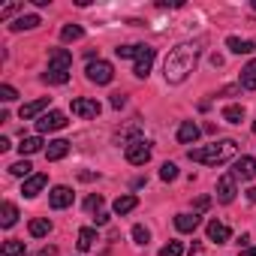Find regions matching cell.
I'll list each match as a JSON object with an SVG mask.
<instances>
[{
	"label": "cell",
	"instance_id": "ac0fdd59",
	"mask_svg": "<svg viewBox=\"0 0 256 256\" xmlns=\"http://www.w3.org/2000/svg\"><path fill=\"white\" fill-rule=\"evenodd\" d=\"M208 241H217V244L229 241V226L220 223V220H211V223H208Z\"/></svg>",
	"mask_w": 256,
	"mask_h": 256
},
{
	"label": "cell",
	"instance_id": "e0dca14e",
	"mask_svg": "<svg viewBox=\"0 0 256 256\" xmlns=\"http://www.w3.org/2000/svg\"><path fill=\"white\" fill-rule=\"evenodd\" d=\"M199 223H202L199 214H178V217H175V229H178V232H196Z\"/></svg>",
	"mask_w": 256,
	"mask_h": 256
},
{
	"label": "cell",
	"instance_id": "60d3db41",
	"mask_svg": "<svg viewBox=\"0 0 256 256\" xmlns=\"http://www.w3.org/2000/svg\"><path fill=\"white\" fill-rule=\"evenodd\" d=\"M94 220H96V226H106V223H108V214H106V211H96Z\"/></svg>",
	"mask_w": 256,
	"mask_h": 256
},
{
	"label": "cell",
	"instance_id": "681fc988",
	"mask_svg": "<svg viewBox=\"0 0 256 256\" xmlns=\"http://www.w3.org/2000/svg\"><path fill=\"white\" fill-rule=\"evenodd\" d=\"M253 133H256V124H253Z\"/></svg>",
	"mask_w": 256,
	"mask_h": 256
},
{
	"label": "cell",
	"instance_id": "7c38bea8",
	"mask_svg": "<svg viewBox=\"0 0 256 256\" xmlns=\"http://www.w3.org/2000/svg\"><path fill=\"white\" fill-rule=\"evenodd\" d=\"M154 58H157V52H154L151 46H145V48H142V54L136 58V70H133V72H136L139 78H148V72H151V64H154Z\"/></svg>",
	"mask_w": 256,
	"mask_h": 256
},
{
	"label": "cell",
	"instance_id": "ba28073f",
	"mask_svg": "<svg viewBox=\"0 0 256 256\" xmlns=\"http://www.w3.org/2000/svg\"><path fill=\"white\" fill-rule=\"evenodd\" d=\"M48 205H52L54 211L70 208V205H72V190H70V187H64V184L52 187V193H48Z\"/></svg>",
	"mask_w": 256,
	"mask_h": 256
},
{
	"label": "cell",
	"instance_id": "4dcf8cb0",
	"mask_svg": "<svg viewBox=\"0 0 256 256\" xmlns=\"http://www.w3.org/2000/svg\"><path fill=\"white\" fill-rule=\"evenodd\" d=\"M4 256H24V241H4Z\"/></svg>",
	"mask_w": 256,
	"mask_h": 256
},
{
	"label": "cell",
	"instance_id": "44dd1931",
	"mask_svg": "<svg viewBox=\"0 0 256 256\" xmlns=\"http://www.w3.org/2000/svg\"><path fill=\"white\" fill-rule=\"evenodd\" d=\"M226 46H229V52H235V54H250V52L256 48L250 40H241V36H229Z\"/></svg>",
	"mask_w": 256,
	"mask_h": 256
},
{
	"label": "cell",
	"instance_id": "30bf717a",
	"mask_svg": "<svg viewBox=\"0 0 256 256\" xmlns=\"http://www.w3.org/2000/svg\"><path fill=\"white\" fill-rule=\"evenodd\" d=\"M232 175H235V178H241V181L256 178V157H238V160H235Z\"/></svg>",
	"mask_w": 256,
	"mask_h": 256
},
{
	"label": "cell",
	"instance_id": "8992f818",
	"mask_svg": "<svg viewBox=\"0 0 256 256\" xmlns=\"http://www.w3.org/2000/svg\"><path fill=\"white\" fill-rule=\"evenodd\" d=\"M48 102H52V96H40V100H34V102H24V106L18 108V118H22V120L42 118V112L48 108Z\"/></svg>",
	"mask_w": 256,
	"mask_h": 256
},
{
	"label": "cell",
	"instance_id": "f35d334b",
	"mask_svg": "<svg viewBox=\"0 0 256 256\" xmlns=\"http://www.w3.org/2000/svg\"><path fill=\"white\" fill-rule=\"evenodd\" d=\"M193 208H196V214H202V211H208V208H211V196H199Z\"/></svg>",
	"mask_w": 256,
	"mask_h": 256
},
{
	"label": "cell",
	"instance_id": "6da1fadb",
	"mask_svg": "<svg viewBox=\"0 0 256 256\" xmlns=\"http://www.w3.org/2000/svg\"><path fill=\"white\" fill-rule=\"evenodd\" d=\"M199 54H202V42H181L175 46L169 54H166V64H163V76L169 84H181L187 82V76L196 70L199 64Z\"/></svg>",
	"mask_w": 256,
	"mask_h": 256
},
{
	"label": "cell",
	"instance_id": "836d02e7",
	"mask_svg": "<svg viewBox=\"0 0 256 256\" xmlns=\"http://www.w3.org/2000/svg\"><path fill=\"white\" fill-rule=\"evenodd\" d=\"M184 253V244L181 241H169L166 247H160V256H181Z\"/></svg>",
	"mask_w": 256,
	"mask_h": 256
},
{
	"label": "cell",
	"instance_id": "d6986e66",
	"mask_svg": "<svg viewBox=\"0 0 256 256\" xmlns=\"http://www.w3.org/2000/svg\"><path fill=\"white\" fill-rule=\"evenodd\" d=\"M40 24H42V22H40V16H18V18L10 24V30H16V34H18V30H34V28H40Z\"/></svg>",
	"mask_w": 256,
	"mask_h": 256
},
{
	"label": "cell",
	"instance_id": "ee69618b",
	"mask_svg": "<svg viewBox=\"0 0 256 256\" xmlns=\"http://www.w3.org/2000/svg\"><path fill=\"white\" fill-rule=\"evenodd\" d=\"M78 178H82V181H94L96 175H94V172H78Z\"/></svg>",
	"mask_w": 256,
	"mask_h": 256
},
{
	"label": "cell",
	"instance_id": "7402d4cb",
	"mask_svg": "<svg viewBox=\"0 0 256 256\" xmlns=\"http://www.w3.org/2000/svg\"><path fill=\"white\" fill-rule=\"evenodd\" d=\"M16 220H18V208L12 202H4V211H0V226L10 229V226H16Z\"/></svg>",
	"mask_w": 256,
	"mask_h": 256
},
{
	"label": "cell",
	"instance_id": "5bb4252c",
	"mask_svg": "<svg viewBox=\"0 0 256 256\" xmlns=\"http://www.w3.org/2000/svg\"><path fill=\"white\" fill-rule=\"evenodd\" d=\"M66 154H70V142H66V139H54V142H48V148H46V160H48V163L64 160Z\"/></svg>",
	"mask_w": 256,
	"mask_h": 256
},
{
	"label": "cell",
	"instance_id": "ab89813d",
	"mask_svg": "<svg viewBox=\"0 0 256 256\" xmlns=\"http://www.w3.org/2000/svg\"><path fill=\"white\" fill-rule=\"evenodd\" d=\"M108 102H112V108H124V106H126V96H124V94H112Z\"/></svg>",
	"mask_w": 256,
	"mask_h": 256
},
{
	"label": "cell",
	"instance_id": "4fadbf2b",
	"mask_svg": "<svg viewBox=\"0 0 256 256\" xmlns=\"http://www.w3.org/2000/svg\"><path fill=\"white\" fill-rule=\"evenodd\" d=\"M48 184V175H42V172H36V175H30L28 181H24V187H22V193L28 196V199H34V196H40L42 193V187Z\"/></svg>",
	"mask_w": 256,
	"mask_h": 256
},
{
	"label": "cell",
	"instance_id": "d6a6232c",
	"mask_svg": "<svg viewBox=\"0 0 256 256\" xmlns=\"http://www.w3.org/2000/svg\"><path fill=\"white\" fill-rule=\"evenodd\" d=\"M133 241H136V244H148V241H151V232H148L142 223H136V226H133Z\"/></svg>",
	"mask_w": 256,
	"mask_h": 256
},
{
	"label": "cell",
	"instance_id": "ffe728a7",
	"mask_svg": "<svg viewBox=\"0 0 256 256\" xmlns=\"http://www.w3.org/2000/svg\"><path fill=\"white\" fill-rule=\"evenodd\" d=\"M244 90H256V60H250L244 70H241V82H238Z\"/></svg>",
	"mask_w": 256,
	"mask_h": 256
},
{
	"label": "cell",
	"instance_id": "e575fe53",
	"mask_svg": "<svg viewBox=\"0 0 256 256\" xmlns=\"http://www.w3.org/2000/svg\"><path fill=\"white\" fill-rule=\"evenodd\" d=\"M160 178H163V181H175V178H178V166H175V163H163V166H160Z\"/></svg>",
	"mask_w": 256,
	"mask_h": 256
},
{
	"label": "cell",
	"instance_id": "cb8c5ba5",
	"mask_svg": "<svg viewBox=\"0 0 256 256\" xmlns=\"http://www.w3.org/2000/svg\"><path fill=\"white\" fill-rule=\"evenodd\" d=\"M48 232H52V220H46V217L30 220V235H34V238H46Z\"/></svg>",
	"mask_w": 256,
	"mask_h": 256
},
{
	"label": "cell",
	"instance_id": "b9f144b4",
	"mask_svg": "<svg viewBox=\"0 0 256 256\" xmlns=\"http://www.w3.org/2000/svg\"><path fill=\"white\" fill-rule=\"evenodd\" d=\"M10 148H12V145H10V139H6V136H0V154L10 151Z\"/></svg>",
	"mask_w": 256,
	"mask_h": 256
},
{
	"label": "cell",
	"instance_id": "3957f363",
	"mask_svg": "<svg viewBox=\"0 0 256 256\" xmlns=\"http://www.w3.org/2000/svg\"><path fill=\"white\" fill-rule=\"evenodd\" d=\"M84 72H88V78H90L94 84H108V82L114 78V66H112L108 60H100V58H96V60H90Z\"/></svg>",
	"mask_w": 256,
	"mask_h": 256
},
{
	"label": "cell",
	"instance_id": "5b68a950",
	"mask_svg": "<svg viewBox=\"0 0 256 256\" xmlns=\"http://www.w3.org/2000/svg\"><path fill=\"white\" fill-rule=\"evenodd\" d=\"M70 120H66V114L64 112H46L40 120H36V130L40 133H54V130H64Z\"/></svg>",
	"mask_w": 256,
	"mask_h": 256
},
{
	"label": "cell",
	"instance_id": "7a4b0ae2",
	"mask_svg": "<svg viewBox=\"0 0 256 256\" xmlns=\"http://www.w3.org/2000/svg\"><path fill=\"white\" fill-rule=\"evenodd\" d=\"M235 151H238L235 139H220V142L205 145V148H190L187 157L196 160V163H205V166H223V163H229L235 157Z\"/></svg>",
	"mask_w": 256,
	"mask_h": 256
},
{
	"label": "cell",
	"instance_id": "d590c367",
	"mask_svg": "<svg viewBox=\"0 0 256 256\" xmlns=\"http://www.w3.org/2000/svg\"><path fill=\"white\" fill-rule=\"evenodd\" d=\"M16 96H18V90L12 84H0V100H4V102H12Z\"/></svg>",
	"mask_w": 256,
	"mask_h": 256
},
{
	"label": "cell",
	"instance_id": "8fae6325",
	"mask_svg": "<svg viewBox=\"0 0 256 256\" xmlns=\"http://www.w3.org/2000/svg\"><path fill=\"white\" fill-rule=\"evenodd\" d=\"M70 66H72V54L66 48H52L48 52V70H66L70 72Z\"/></svg>",
	"mask_w": 256,
	"mask_h": 256
},
{
	"label": "cell",
	"instance_id": "8d00e7d4",
	"mask_svg": "<svg viewBox=\"0 0 256 256\" xmlns=\"http://www.w3.org/2000/svg\"><path fill=\"white\" fill-rule=\"evenodd\" d=\"M84 208H88V211H100V208H102V196H100V193H94V196H88V202H84Z\"/></svg>",
	"mask_w": 256,
	"mask_h": 256
},
{
	"label": "cell",
	"instance_id": "4316f807",
	"mask_svg": "<svg viewBox=\"0 0 256 256\" xmlns=\"http://www.w3.org/2000/svg\"><path fill=\"white\" fill-rule=\"evenodd\" d=\"M139 133H142V126H139V120H136V124H130L126 130H120V133L114 136V145H130L126 139H130V136H136V139H139Z\"/></svg>",
	"mask_w": 256,
	"mask_h": 256
},
{
	"label": "cell",
	"instance_id": "f546056e",
	"mask_svg": "<svg viewBox=\"0 0 256 256\" xmlns=\"http://www.w3.org/2000/svg\"><path fill=\"white\" fill-rule=\"evenodd\" d=\"M30 169H34V166H30V160H18V163H12V166H10V172H12L16 178H30Z\"/></svg>",
	"mask_w": 256,
	"mask_h": 256
},
{
	"label": "cell",
	"instance_id": "bcb514c9",
	"mask_svg": "<svg viewBox=\"0 0 256 256\" xmlns=\"http://www.w3.org/2000/svg\"><path fill=\"white\" fill-rule=\"evenodd\" d=\"M247 199H250V202H256V187H250V190H247Z\"/></svg>",
	"mask_w": 256,
	"mask_h": 256
},
{
	"label": "cell",
	"instance_id": "2e32d148",
	"mask_svg": "<svg viewBox=\"0 0 256 256\" xmlns=\"http://www.w3.org/2000/svg\"><path fill=\"white\" fill-rule=\"evenodd\" d=\"M136 205H139V196H133V193H126V196H118L112 208H114V214H118V217H124V214H130V211H133Z\"/></svg>",
	"mask_w": 256,
	"mask_h": 256
},
{
	"label": "cell",
	"instance_id": "1f68e13d",
	"mask_svg": "<svg viewBox=\"0 0 256 256\" xmlns=\"http://www.w3.org/2000/svg\"><path fill=\"white\" fill-rule=\"evenodd\" d=\"M142 48H145V46H118L114 54H118V58H139Z\"/></svg>",
	"mask_w": 256,
	"mask_h": 256
},
{
	"label": "cell",
	"instance_id": "f1b7e54d",
	"mask_svg": "<svg viewBox=\"0 0 256 256\" xmlns=\"http://www.w3.org/2000/svg\"><path fill=\"white\" fill-rule=\"evenodd\" d=\"M84 36V30L78 28V24H64V30H60V40L64 42H76V40H82Z\"/></svg>",
	"mask_w": 256,
	"mask_h": 256
},
{
	"label": "cell",
	"instance_id": "74e56055",
	"mask_svg": "<svg viewBox=\"0 0 256 256\" xmlns=\"http://www.w3.org/2000/svg\"><path fill=\"white\" fill-rule=\"evenodd\" d=\"M18 10H22V4H6L4 10H0V22H6V18H10V16H16Z\"/></svg>",
	"mask_w": 256,
	"mask_h": 256
},
{
	"label": "cell",
	"instance_id": "277c9868",
	"mask_svg": "<svg viewBox=\"0 0 256 256\" xmlns=\"http://www.w3.org/2000/svg\"><path fill=\"white\" fill-rule=\"evenodd\" d=\"M151 160V145L145 139H136L126 145V163H133V166H145Z\"/></svg>",
	"mask_w": 256,
	"mask_h": 256
},
{
	"label": "cell",
	"instance_id": "52a82bcc",
	"mask_svg": "<svg viewBox=\"0 0 256 256\" xmlns=\"http://www.w3.org/2000/svg\"><path fill=\"white\" fill-rule=\"evenodd\" d=\"M70 108H72V114H78V118H96V114L102 112V106H100L96 100H84V96L72 100Z\"/></svg>",
	"mask_w": 256,
	"mask_h": 256
},
{
	"label": "cell",
	"instance_id": "c3c4849f",
	"mask_svg": "<svg viewBox=\"0 0 256 256\" xmlns=\"http://www.w3.org/2000/svg\"><path fill=\"white\" fill-rule=\"evenodd\" d=\"M253 10H256V0H253Z\"/></svg>",
	"mask_w": 256,
	"mask_h": 256
},
{
	"label": "cell",
	"instance_id": "7dc6e473",
	"mask_svg": "<svg viewBox=\"0 0 256 256\" xmlns=\"http://www.w3.org/2000/svg\"><path fill=\"white\" fill-rule=\"evenodd\" d=\"M241 256H256V247H247V250H241Z\"/></svg>",
	"mask_w": 256,
	"mask_h": 256
},
{
	"label": "cell",
	"instance_id": "9a60e30c",
	"mask_svg": "<svg viewBox=\"0 0 256 256\" xmlns=\"http://www.w3.org/2000/svg\"><path fill=\"white\" fill-rule=\"evenodd\" d=\"M199 133H202V130H199V124L184 120V124L178 126V142H181V145H190V142H196V139H199Z\"/></svg>",
	"mask_w": 256,
	"mask_h": 256
},
{
	"label": "cell",
	"instance_id": "f6af8a7d",
	"mask_svg": "<svg viewBox=\"0 0 256 256\" xmlns=\"http://www.w3.org/2000/svg\"><path fill=\"white\" fill-rule=\"evenodd\" d=\"M247 241H250V235H247V232H244V235H241V238H238V247H244V250H247Z\"/></svg>",
	"mask_w": 256,
	"mask_h": 256
},
{
	"label": "cell",
	"instance_id": "d4e9b609",
	"mask_svg": "<svg viewBox=\"0 0 256 256\" xmlns=\"http://www.w3.org/2000/svg\"><path fill=\"white\" fill-rule=\"evenodd\" d=\"M94 241H96V229H90V226H84V229H78V250H90L94 247Z\"/></svg>",
	"mask_w": 256,
	"mask_h": 256
},
{
	"label": "cell",
	"instance_id": "9c48e42d",
	"mask_svg": "<svg viewBox=\"0 0 256 256\" xmlns=\"http://www.w3.org/2000/svg\"><path fill=\"white\" fill-rule=\"evenodd\" d=\"M235 175H223L220 181H217V202H223V205H229L232 199H235Z\"/></svg>",
	"mask_w": 256,
	"mask_h": 256
},
{
	"label": "cell",
	"instance_id": "603a6c76",
	"mask_svg": "<svg viewBox=\"0 0 256 256\" xmlns=\"http://www.w3.org/2000/svg\"><path fill=\"white\" fill-rule=\"evenodd\" d=\"M42 82L46 84H66L70 82V72L66 70H46L42 72Z\"/></svg>",
	"mask_w": 256,
	"mask_h": 256
},
{
	"label": "cell",
	"instance_id": "484cf974",
	"mask_svg": "<svg viewBox=\"0 0 256 256\" xmlns=\"http://www.w3.org/2000/svg\"><path fill=\"white\" fill-rule=\"evenodd\" d=\"M40 148H42V139H40V136H28V139H22V145H18L22 157H28V154H36Z\"/></svg>",
	"mask_w": 256,
	"mask_h": 256
},
{
	"label": "cell",
	"instance_id": "83f0119b",
	"mask_svg": "<svg viewBox=\"0 0 256 256\" xmlns=\"http://www.w3.org/2000/svg\"><path fill=\"white\" fill-rule=\"evenodd\" d=\"M223 120L226 124H241L244 120V106H226L223 108Z\"/></svg>",
	"mask_w": 256,
	"mask_h": 256
},
{
	"label": "cell",
	"instance_id": "7bdbcfd3",
	"mask_svg": "<svg viewBox=\"0 0 256 256\" xmlns=\"http://www.w3.org/2000/svg\"><path fill=\"white\" fill-rule=\"evenodd\" d=\"M54 253H58V247H42L40 250V256H54Z\"/></svg>",
	"mask_w": 256,
	"mask_h": 256
}]
</instances>
